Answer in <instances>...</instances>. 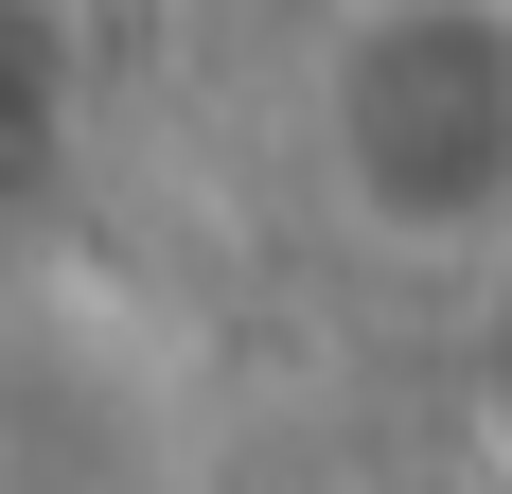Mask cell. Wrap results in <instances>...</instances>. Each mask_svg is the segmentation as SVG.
<instances>
[{
  "label": "cell",
  "instance_id": "1",
  "mask_svg": "<svg viewBox=\"0 0 512 494\" xmlns=\"http://www.w3.org/2000/svg\"><path fill=\"white\" fill-rule=\"evenodd\" d=\"M318 142L371 230H495L512 212V18L495 0H371L318 71Z\"/></svg>",
  "mask_w": 512,
  "mask_h": 494
}]
</instances>
